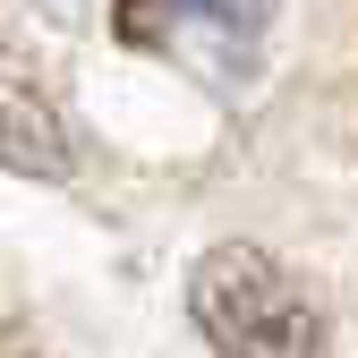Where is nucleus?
Wrapping results in <instances>:
<instances>
[{"label":"nucleus","mask_w":358,"mask_h":358,"mask_svg":"<svg viewBox=\"0 0 358 358\" xmlns=\"http://www.w3.org/2000/svg\"><path fill=\"white\" fill-rule=\"evenodd\" d=\"M188 316L222 358H316L324 316L264 248H213L188 282Z\"/></svg>","instance_id":"f257e3e1"},{"label":"nucleus","mask_w":358,"mask_h":358,"mask_svg":"<svg viewBox=\"0 0 358 358\" xmlns=\"http://www.w3.org/2000/svg\"><path fill=\"white\" fill-rule=\"evenodd\" d=\"M273 0H120V34L137 52L196 69L205 85H248L264 60Z\"/></svg>","instance_id":"f03ea898"}]
</instances>
